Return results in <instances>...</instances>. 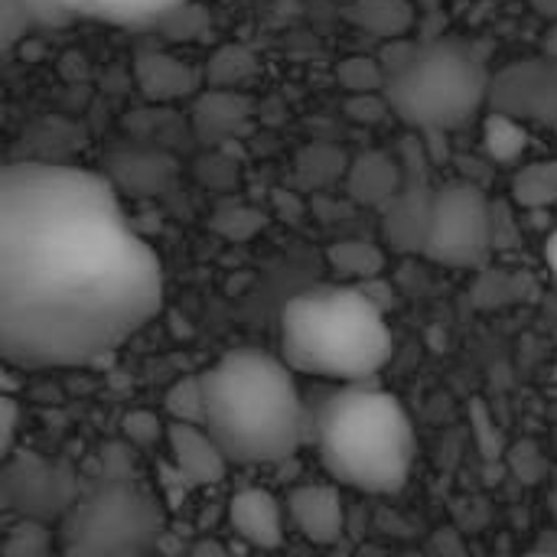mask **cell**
I'll list each match as a JSON object with an SVG mask.
<instances>
[{
    "instance_id": "cell-1",
    "label": "cell",
    "mask_w": 557,
    "mask_h": 557,
    "mask_svg": "<svg viewBox=\"0 0 557 557\" xmlns=\"http://www.w3.org/2000/svg\"><path fill=\"white\" fill-rule=\"evenodd\" d=\"M160 304V258L104 176L0 166V359L20 369L98 362Z\"/></svg>"
},
{
    "instance_id": "cell-2",
    "label": "cell",
    "mask_w": 557,
    "mask_h": 557,
    "mask_svg": "<svg viewBox=\"0 0 557 557\" xmlns=\"http://www.w3.org/2000/svg\"><path fill=\"white\" fill-rule=\"evenodd\" d=\"M199 388L202 428L228 463L264 467L297 454L307 411L284 356L235 349L199 375Z\"/></svg>"
},
{
    "instance_id": "cell-3",
    "label": "cell",
    "mask_w": 557,
    "mask_h": 557,
    "mask_svg": "<svg viewBox=\"0 0 557 557\" xmlns=\"http://www.w3.org/2000/svg\"><path fill=\"white\" fill-rule=\"evenodd\" d=\"M323 470L356 493H401L414 473L418 434L405 405L369 382H346L313 421Z\"/></svg>"
},
{
    "instance_id": "cell-4",
    "label": "cell",
    "mask_w": 557,
    "mask_h": 557,
    "mask_svg": "<svg viewBox=\"0 0 557 557\" xmlns=\"http://www.w3.org/2000/svg\"><path fill=\"white\" fill-rule=\"evenodd\" d=\"M395 352L385 310L362 284H323L281 313V356L294 372L330 382H369Z\"/></svg>"
},
{
    "instance_id": "cell-5",
    "label": "cell",
    "mask_w": 557,
    "mask_h": 557,
    "mask_svg": "<svg viewBox=\"0 0 557 557\" xmlns=\"http://www.w3.org/2000/svg\"><path fill=\"white\" fill-rule=\"evenodd\" d=\"M490 75L480 52L463 39L418 42L411 59L385 75V101L418 131H450L486 104Z\"/></svg>"
},
{
    "instance_id": "cell-6",
    "label": "cell",
    "mask_w": 557,
    "mask_h": 557,
    "mask_svg": "<svg viewBox=\"0 0 557 557\" xmlns=\"http://www.w3.org/2000/svg\"><path fill=\"white\" fill-rule=\"evenodd\" d=\"M166 516L160 499L127 473H108L62 512V552L85 557H140L160 548Z\"/></svg>"
},
{
    "instance_id": "cell-7",
    "label": "cell",
    "mask_w": 557,
    "mask_h": 557,
    "mask_svg": "<svg viewBox=\"0 0 557 557\" xmlns=\"http://www.w3.org/2000/svg\"><path fill=\"white\" fill-rule=\"evenodd\" d=\"M493 245V212L486 193L470 180H450L431 193L421 255L444 268H473Z\"/></svg>"
},
{
    "instance_id": "cell-8",
    "label": "cell",
    "mask_w": 557,
    "mask_h": 557,
    "mask_svg": "<svg viewBox=\"0 0 557 557\" xmlns=\"http://www.w3.org/2000/svg\"><path fill=\"white\" fill-rule=\"evenodd\" d=\"M486 104L516 117L557 121V59H522L490 78Z\"/></svg>"
},
{
    "instance_id": "cell-9",
    "label": "cell",
    "mask_w": 557,
    "mask_h": 557,
    "mask_svg": "<svg viewBox=\"0 0 557 557\" xmlns=\"http://www.w3.org/2000/svg\"><path fill=\"white\" fill-rule=\"evenodd\" d=\"M166 450L173 460V470L189 486H212L225 476V454L212 441V434L196 421H173L166 428Z\"/></svg>"
},
{
    "instance_id": "cell-10",
    "label": "cell",
    "mask_w": 557,
    "mask_h": 557,
    "mask_svg": "<svg viewBox=\"0 0 557 557\" xmlns=\"http://www.w3.org/2000/svg\"><path fill=\"white\" fill-rule=\"evenodd\" d=\"M287 519L313 545H336L346 532V506L336 486L307 483L287 496Z\"/></svg>"
},
{
    "instance_id": "cell-11",
    "label": "cell",
    "mask_w": 557,
    "mask_h": 557,
    "mask_svg": "<svg viewBox=\"0 0 557 557\" xmlns=\"http://www.w3.org/2000/svg\"><path fill=\"white\" fill-rule=\"evenodd\" d=\"M228 525L251 548H281L287 535V509L268 490H242L228 499Z\"/></svg>"
},
{
    "instance_id": "cell-12",
    "label": "cell",
    "mask_w": 557,
    "mask_h": 557,
    "mask_svg": "<svg viewBox=\"0 0 557 557\" xmlns=\"http://www.w3.org/2000/svg\"><path fill=\"white\" fill-rule=\"evenodd\" d=\"M65 20H98L131 29H160L189 0H55Z\"/></svg>"
},
{
    "instance_id": "cell-13",
    "label": "cell",
    "mask_w": 557,
    "mask_h": 557,
    "mask_svg": "<svg viewBox=\"0 0 557 557\" xmlns=\"http://www.w3.org/2000/svg\"><path fill=\"white\" fill-rule=\"evenodd\" d=\"M388 219H385V232L392 238L395 248H421V235H424V222H428V209H431V193L428 186L414 176L405 180L395 196L385 202Z\"/></svg>"
},
{
    "instance_id": "cell-14",
    "label": "cell",
    "mask_w": 557,
    "mask_h": 557,
    "mask_svg": "<svg viewBox=\"0 0 557 557\" xmlns=\"http://www.w3.org/2000/svg\"><path fill=\"white\" fill-rule=\"evenodd\" d=\"M349 186H352L356 199H362L369 206H385L395 196V189L401 186V173L385 153H366L356 160Z\"/></svg>"
},
{
    "instance_id": "cell-15",
    "label": "cell",
    "mask_w": 557,
    "mask_h": 557,
    "mask_svg": "<svg viewBox=\"0 0 557 557\" xmlns=\"http://www.w3.org/2000/svg\"><path fill=\"white\" fill-rule=\"evenodd\" d=\"M349 16L366 33H372L379 39H395L411 29L414 7H411V0H356L349 7Z\"/></svg>"
},
{
    "instance_id": "cell-16",
    "label": "cell",
    "mask_w": 557,
    "mask_h": 557,
    "mask_svg": "<svg viewBox=\"0 0 557 557\" xmlns=\"http://www.w3.org/2000/svg\"><path fill=\"white\" fill-rule=\"evenodd\" d=\"M330 264L349 284H369V281H375L382 274L385 255H382L379 245H372L366 238H346V242H336L330 248Z\"/></svg>"
},
{
    "instance_id": "cell-17",
    "label": "cell",
    "mask_w": 557,
    "mask_h": 557,
    "mask_svg": "<svg viewBox=\"0 0 557 557\" xmlns=\"http://www.w3.org/2000/svg\"><path fill=\"white\" fill-rule=\"evenodd\" d=\"M483 147L496 163H516L529 147V131L522 117L490 108V114L483 117Z\"/></svg>"
},
{
    "instance_id": "cell-18",
    "label": "cell",
    "mask_w": 557,
    "mask_h": 557,
    "mask_svg": "<svg viewBox=\"0 0 557 557\" xmlns=\"http://www.w3.org/2000/svg\"><path fill=\"white\" fill-rule=\"evenodd\" d=\"M140 85L147 95L153 98H176V95H186L193 88V72L170 59V55H160V52H144L140 55Z\"/></svg>"
},
{
    "instance_id": "cell-19",
    "label": "cell",
    "mask_w": 557,
    "mask_h": 557,
    "mask_svg": "<svg viewBox=\"0 0 557 557\" xmlns=\"http://www.w3.org/2000/svg\"><path fill=\"white\" fill-rule=\"evenodd\" d=\"M512 196H516L522 206H532V209L555 206L557 160H539V163L522 166V170L516 173V180H512Z\"/></svg>"
},
{
    "instance_id": "cell-20",
    "label": "cell",
    "mask_w": 557,
    "mask_h": 557,
    "mask_svg": "<svg viewBox=\"0 0 557 557\" xmlns=\"http://www.w3.org/2000/svg\"><path fill=\"white\" fill-rule=\"evenodd\" d=\"M339 82L352 91V95H369V91H382L385 88V69L379 59H366V55H352L339 65Z\"/></svg>"
},
{
    "instance_id": "cell-21",
    "label": "cell",
    "mask_w": 557,
    "mask_h": 557,
    "mask_svg": "<svg viewBox=\"0 0 557 557\" xmlns=\"http://www.w3.org/2000/svg\"><path fill=\"white\" fill-rule=\"evenodd\" d=\"M166 411L173 414V421H196L202 424V388H199V375L176 382L166 395Z\"/></svg>"
},
{
    "instance_id": "cell-22",
    "label": "cell",
    "mask_w": 557,
    "mask_h": 557,
    "mask_svg": "<svg viewBox=\"0 0 557 557\" xmlns=\"http://www.w3.org/2000/svg\"><path fill=\"white\" fill-rule=\"evenodd\" d=\"M52 548V539H49V532L36 522V519H26V522H20V525H13L10 529V539H7V545H3V552H10V555H46Z\"/></svg>"
},
{
    "instance_id": "cell-23",
    "label": "cell",
    "mask_w": 557,
    "mask_h": 557,
    "mask_svg": "<svg viewBox=\"0 0 557 557\" xmlns=\"http://www.w3.org/2000/svg\"><path fill=\"white\" fill-rule=\"evenodd\" d=\"M26 26H33V23H29L23 0H0V55H7L20 42Z\"/></svg>"
},
{
    "instance_id": "cell-24",
    "label": "cell",
    "mask_w": 557,
    "mask_h": 557,
    "mask_svg": "<svg viewBox=\"0 0 557 557\" xmlns=\"http://www.w3.org/2000/svg\"><path fill=\"white\" fill-rule=\"evenodd\" d=\"M13 437H16V405L0 395V460L10 454Z\"/></svg>"
},
{
    "instance_id": "cell-25",
    "label": "cell",
    "mask_w": 557,
    "mask_h": 557,
    "mask_svg": "<svg viewBox=\"0 0 557 557\" xmlns=\"http://www.w3.org/2000/svg\"><path fill=\"white\" fill-rule=\"evenodd\" d=\"M545 261H548V268L557 274V228L548 235V242H545Z\"/></svg>"
},
{
    "instance_id": "cell-26",
    "label": "cell",
    "mask_w": 557,
    "mask_h": 557,
    "mask_svg": "<svg viewBox=\"0 0 557 557\" xmlns=\"http://www.w3.org/2000/svg\"><path fill=\"white\" fill-rule=\"evenodd\" d=\"M545 55H555L557 59V16L555 23L548 26V33H545Z\"/></svg>"
},
{
    "instance_id": "cell-27",
    "label": "cell",
    "mask_w": 557,
    "mask_h": 557,
    "mask_svg": "<svg viewBox=\"0 0 557 557\" xmlns=\"http://www.w3.org/2000/svg\"><path fill=\"white\" fill-rule=\"evenodd\" d=\"M542 7H545L552 16H557V0H542Z\"/></svg>"
},
{
    "instance_id": "cell-28",
    "label": "cell",
    "mask_w": 557,
    "mask_h": 557,
    "mask_svg": "<svg viewBox=\"0 0 557 557\" xmlns=\"http://www.w3.org/2000/svg\"><path fill=\"white\" fill-rule=\"evenodd\" d=\"M548 503H552V516H555V522H557V486L552 490V499H548Z\"/></svg>"
},
{
    "instance_id": "cell-29",
    "label": "cell",
    "mask_w": 557,
    "mask_h": 557,
    "mask_svg": "<svg viewBox=\"0 0 557 557\" xmlns=\"http://www.w3.org/2000/svg\"><path fill=\"white\" fill-rule=\"evenodd\" d=\"M3 496H7V486L0 483V503H3Z\"/></svg>"
},
{
    "instance_id": "cell-30",
    "label": "cell",
    "mask_w": 557,
    "mask_h": 557,
    "mask_svg": "<svg viewBox=\"0 0 557 557\" xmlns=\"http://www.w3.org/2000/svg\"><path fill=\"white\" fill-rule=\"evenodd\" d=\"M424 7H434V3H441V0H421Z\"/></svg>"
}]
</instances>
